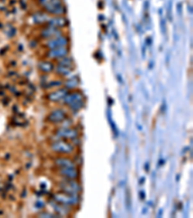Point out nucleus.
Instances as JSON below:
<instances>
[{
	"label": "nucleus",
	"instance_id": "39448f33",
	"mask_svg": "<svg viewBox=\"0 0 193 218\" xmlns=\"http://www.w3.org/2000/svg\"><path fill=\"white\" fill-rule=\"evenodd\" d=\"M65 112L61 110H56L52 111L49 116V120L52 122H60L65 118Z\"/></svg>",
	"mask_w": 193,
	"mask_h": 218
},
{
	"label": "nucleus",
	"instance_id": "f3484780",
	"mask_svg": "<svg viewBox=\"0 0 193 218\" xmlns=\"http://www.w3.org/2000/svg\"><path fill=\"white\" fill-rule=\"evenodd\" d=\"M66 85H67V87H75L77 85V81H74V80L69 81L66 83Z\"/></svg>",
	"mask_w": 193,
	"mask_h": 218
},
{
	"label": "nucleus",
	"instance_id": "f8f14e48",
	"mask_svg": "<svg viewBox=\"0 0 193 218\" xmlns=\"http://www.w3.org/2000/svg\"><path fill=\"white\" fill-rule=\"evenodd\" d=\"M56 164L59 166H63L64 168H70V167H74V165L72 161L68 159H57Z\"/></svg>",
	"mask_w": 193,
	"mask_h": 218
},
{
	"label": "nucleus",
	"instance_id": "1a4fd4ad",
	"mask_svg": "<svg viewBox=\"0 0 193 218\" xmlns=\"http://www.w3.org/2000/svg\"><path fill=\"white\" fill-rule=\"evenodd\" d=\"M61 173L65 176L66 178H75L77 177V172L74 169V167H70V168H64L63 170H61Z\"/></svg>",
	"mask_w": 193,
	"mask_h": 218
},
{
	"label": "nucleus",
	"instance_id": "2eb2a0df",
	"mask_svg": "<svg viewBox=\"0 0 193 218\" xmlns=\"http://www.w3.org/2000/svg\"><path fill=\"white\" fill-rule=\"evenodd\" d=\"M71 72V70L69 69V67H65V66H59L57 68V73L62 74V75H67Z\"/></svg>",
	"mask_w": 193,
	"mask_h": 218
},
{
	"label": "nucleus",
	"instance_id": "20e7f679",
	"mask_svg": "<svg viewBox=\"0 0 193 218\" xmlns=\"http://www.w3.org/2000/svg\"><path fill=\"white\" fill-rule=\"evenodd\" d=\"M67 54H68V50L65 47L52 49L48 52V56L51 57V58H61V57L66 56Z\"/></svg>",
	"mask_w": 193,
	"mask_h": 218
},
{
	"label": "nucleus",
	"instance_id": "7ed1b4c3",
	"mask_svg": "<svg viewBox=\"0 0 193 218\" xmlns=\"http://www.w3.org/2000/svg\"><path fill=\"white\" fill-rule=\"evenodd\" d=\"M52 149L59 151V152L68 153V152H71L73 150V147L65 142H57V143L52 145Z\"/></svg>",
	"mask_w": 193,
	"mask_h": 218
},
{
	"label": "nucleus",
	"instance_id": "4468645a",
	"mask_svg": "<svg viewBox=\"0 0 193 218\" xmlns=\"http://www.w3.org/2000/svg\"><path fill=\"white\" fill-rule=\"evenodd\" d=\"M47 20V16L45 15V14H41V13H38L36 15H34V21L36 22H45Z\"/></svg>",
	"mask_w": 193,
	"mask_h": 218
},
{
	"label": "nucleus",
	"instance_id": "ddd939ff",
	"mask_svg": "<svg viewBox=\"0 0 193 218\" xmlns=\"http://www.w3.org/2000/svg\"><path fill=\"white\" fill-rule=\"evenodd\" d=\"M39 67L43 72H50L51 70L53 69V66H52V64L49 62H42L39 64Z\"/></svg>",
	"mask_w": 193,
	"mask_h": 218
},
{
	"label": "nucleus",
	"instance_id": "f257e3e1",
	"mask_svg": "<svg viewBox=\"0 0 193 218\" xmlns=\"http://www.w3.org/2000/svg\"><path fill=\"white\" fill-rule=\"evenodd\" d=\"M65 103L70 105L71 108L74 110L80 109L82 105V96L80 93H71L65 96Z\"/></svg>",
	"mask_w": 193,
	"mask_h": 218
},
{
	"label": "nucleus",
	"instance_id": "423d86ee",
	"mask_svg": "<svg viewBox=\"0 0 193 218\" xmlns=\"http://www.w3.org/2000/svg\"><path fill=\"white\" fill-rule=\"evenodd\" d=\"M67 95V90L66 89H59L58 91L55 92H52L51 94H49L48 98L52 101H57L64 98L65 96Z\"/></svg>",
	"mask_w": 193,
	"mask_h": 218
},
{
	"label": "nucleus",
	"instance_id": "6e6552de",
	"mask_svg": "<svg viewBox=\"0 0 193 218\" xmlns=\"http://www.w3.org/2000/svg\"><path fill=\"white\" fill-rule=\"evenodd\" d=\"M66 19L64 17H54V19H51L49 21V25L51 26H54V27H62V26L66 25Z\"/></svg>",
	"mask_w": 193,
	"mask_h": 218
},
{
	"label": "nucleus",
	"instance_id": "0eeeda50",
	"mask_svg": "<svg viewBox=\"0 0 193 218\" xmlns=\"http://www.w3.org/2000/svg\"><path fill=\"white\" fill-rule=\"evenodd\" d=\"M56 199L59 201V202L64 203V204H67V205H74V204H75V202H76V200H75L74 197L68 196V195H64V194L56 196Z\"/></svg>",
	"mask_w": 193,
	"mask_h": 218
},
{
	"label": "nucleus",
	"instance_id": "f03ea898",
	"mask_svg": "<svg viewBox=\"0 0 193 218\" xmlns=\"http://www.w3.org/2000/svg\"><path fill=\"white\" fill-rule=\"evenodd\" d=\"M68 44V41L64 37H57L55 39H52L48 41L47 43V47L50 49H56V48H61V47H65Z\"/></svg>",
	"mask_w": 193,
	"mask_h": 218
},
{
	"label": "nucleus",
	"instance_id": "dca6fc26",
	"mask_svg": "<svg viewBox=\"0 0 193 218\" xmlns=\"http://www.w3.org/2000/svg\"><path fill=\"white\" fill-rule=\"evenodd\" d=\"M73 62H72V60L70 59V58H65L64 60H61L60 61V66H65V67H70V66H72Z\"/></svg>",
	"mask_w": 193,
	"mask_h": 218
},
{
	"label": "nucleus",
	"instance_id": "9b49d317",
	"mask_svg": "<svg viewBox=\"0 0 193 218\" xmlns=\"http://www.w3.org/2000/svg\"><path fill=\"white\" fill-rule=\"evenodd\" d=\"M59 136L66 137V138H74L76 137V132L74 130H69V129H64V130H60L57 133Z\"/></svg>",
	"mask_w": 193,
	"mask_h": 218
},
{
	"label": "nucleus",
	"instance_id": "9d476101",
	"mask_svg": "<svg viewBox=\"0 0 193 218\" xmlns=\"http://www.w3.org/2000/svg\"><path fill=\"white\" fill-rule=\"evenodd\" d=\"M43 36L46 37V38H50V37H54V36H57V35H59V31L53 27H50V28H47L43 31Z\"/></svg>",
	"mask_w": 193,
	"mask_h": 218
}]
</instances>
